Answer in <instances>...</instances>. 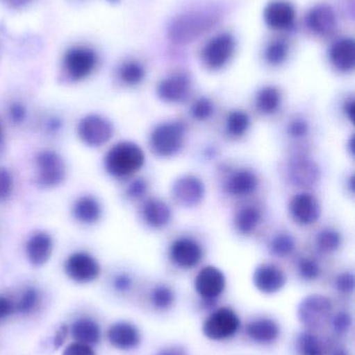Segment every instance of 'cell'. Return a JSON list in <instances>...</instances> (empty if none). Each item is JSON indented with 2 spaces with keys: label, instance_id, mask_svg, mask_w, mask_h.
<instances>
[{
  "label": "cell",
  "instance_id": "obj_1",
  "mask_svg": "<svg viewBox=\"0 0 355 355\" xmlns=\"http://www.w3.org/2000/svg\"><path fill=\"white\" fill-rule=\"evenodd\" d=\"M220 14L213 8L192 10L176 17L168 27L171 42L179 45L192 43L216 26Z\"/></svg>",
  "mask_w": 355,
  "mask_h": 355
},
{
  "label": "cell",
  "instance_id": "obj_2",
  "mask_svg": "<svg viewBox=\"0 0 355 355\" xmlns=\"http://www.w3.org/2000/svg\"><path fill=\"white\" fill-rule=\"evenodd\" d=\"M104 170L115 179H125L137 174L145 164V153L133 141H119L104 157Z\"/></svg>",
  "mask_w": 355,
  "mask_h": 355
},
{
  "label": "cell",
  "instance_id": "obj_3",
  "mask_svg": "<svg viewBox=\"0 0 355 355\" xmlns=\"http://www.w3.org/2000/svg\"><path fill=\"white\" fill-rule=\"evenodd\" d=\"M187 130V125L183 121H165L156 125L149 135L152 153L162 158L177 155L185 146Z\"/></svg>",
  "mask_w": 355,
  "mask_h": 355
},
{
  "label": "cell",
  "instance_id": "obj_4",
  "mask_svg": "<svg viewBox=\"0 0 355 355\" xmlns=\"http://www.w3.org/2000/svg\"><path fill=\"white\" fill-rule=\"evenodd\" d=\"M35 183L44 189L58 187L65 181L67 166L60 154L43 150L35 155Z\"/></svg>",
  "mask_w": 355,
  "mask_h": 355
},
{
  "label": "cell",
  "instance_id": "obj_5",
  "mask_svg": "<svg viewBox=\"0 0 355 355\" xmlns=\"http://www.w3.org/2000/svg\"><path fill=\"white\" fill-rule=\"evenodd\" d=\"M76 133L83 145L90 148H100L112 139L115 128L108 119L100 114H90L79 120Z\"/></svg>",
  "mask_w": 355,
  "mask_h": 355
},
{
  "label": "cell",
  "instance_id": "obj_6",
  "mask_svg": "<svg viewBox=\"0 0 355 355\" xmlns=\"http://www.w3.org/2000/svg\"><path fill=\"white\" fill-rule=\"evenodd\" d=\"M98 64V55L91 48L77 47L67 50L63 58V70L67 78L79 83L91 76Z\"/></svg>",
  "mask_w": 355,
  "mask_h": 355
},
{
  "label": "cell",
  "instance_id": "obj_7",
  "mask_svg": "<svg viewBox=\"0 0 355 355\" xmlns=\"http://www.w3.org/2000/svg\"><path fill=\"white\" fill-rule=\"evenodd\" d=\"M241 321L231 308H220L210 315L202 325V333L213 341H223L233 337L239 331Z\"/></svg>",
  "mask_w": 355,
  "mask_h": 355
},
{
  "label": "cell",
  "instance_id": "obj_8",
  "mask_svg": "<svg viewBox=\"0 0 355 355\" xmlns=\"http://www.w3.org/2000/svg\"><path fill=\"white\" fill-rule=\"evenodd\" d=\"M333 306L331 300L320 294H311L300 302L297 309L298 318L308 329H318L327 322Z\"/></svg>",
  "mask_w": 355,
  "mask_h": 355
},
{
  "label": "cell",
  "instance_id": "obj_9",
  "mask_svg": "<svg viewBox=\"0 0 355 355\" xmlns=\"http://www.w3.org/2000/svg\"><path fill=\"white\" fill-rule=\"evenodd\" d=\"M171 196L179 206L193 208L204 200L206 184L195 175H181L171 185Z\"/></svg>",
  "mask_w": 355,
  "mask_h": 355
},
{
  "label": "cell",
  "instance_id": "obj_10",
  "mask_svg": "<svg viewBox=\"0 0 355 355\" xmlns=\"http://www.w3.org/2000/svg\"><path fill=\"white\" fill-rule=\"evenodd\" d=\"M235 49V37L231 33H220L204 46L201 52L202 62L210 70H220L229 64Z\"/></svg>",
  "mask_w": 355,
  "mask_h": 355
},
{
  "label": "cell",
  "instance_id": "obj_11",
  "mask_svg": "<svg viewBox=\"0 0 355 355\" xmlns=\"http://www.w3.org/2000/svg\"><path fill=\"white\" fill-rule=\"evenodd\" d=\"M204 248L192 237H179L171 242L168 248L169 260L181 269H192L204 259Z\"/></svg>",
  "mask_w": 355,
  "mask_h": 355
},
{
  "label": "cell",
  "instance_id": "obj_12",
  "mask_svg": "<svg viewBox=\"0 0 355 355\" xmlns=\"http://www.w3.org/2000/svg\"><path fill=\"white\" fill-rule=\"evenodd\" d=\"M65 272L76 283H91L99 277L100 265L89 252H74L65 261Z\"/></svg>",
  "mask_w": 355,
  "mask_h": 355
},
{
  "label": "cell",
  "instance_id": "obj_13",
  "mask_svg": "<svg viewBox=\"0 0 355 355\" xmlns=\"http://www.w3.org/2000/svg\"><path fill=\"white\" fill-rule=\"evenodd\" d=\"M192 80L183 73L171 75L158 83L156 94L163 102L170 104L183 103L191 95Z\"/></svg>",
  "mask_w": 355,
  "mask_h": 355
},
{
  "label": "cell",
  "instance_id": "obj_14",
  "mask_svg": "<svg viewBox=\"0 0 355 355\" xmlns=\"http://www.w3.org/2000/svg\"><path fill=\"white\" fill-rule=\"evenodd\" d=\"M289 212L297 225H314L321 216L320 202L314 194L302 192L290 200Z\"/></svg>",
  "mask_w": 355,
  "mask_h": 355
},
{
  "label": "cell",
  "instance_id": "obj_15",
  "mask_svg": "<svg viewBox=\"0 0 355 355\" xmlns=\"http://www.w3.org/2000/svg\"><path fill=\"white\" fill-rule=\"evenodd\" d=\"M226 279L224 273L215 266H206L196 275L194 288L204 300H216L224 292Z\"/></svg>",
  "mask_w": 355,
  "mask_h": 355
},
{
  "label": "cell",
  "instance_id": "obj_16",
  "mask_svg": "<svg viewBox=\"0 0 355 355\" xmlns=\"http://www.w3.org/2000/svg\"><path fill=\"white\" fill-rule=\"evenodd\" d=\"M254 287L264 294H274L281 291L287 283L283 269L270 263L258 265L252 275Z\"/></svg>",
  "mask_w": 355,
  "mask_h": 355
},
{
  "label": "cell",
  "instance_id": "obj_17",
  "mask_svg": "<svg viewBox=\"0 0 355 355\" xmlns=\"http://www.w3.org/2000/svg\"><path fill=\"white\" fill-rule=\"evenodd\" d=\"M288 177L293 185L311 187L320 179V168L314 160L304 156H296L290 160Z\"/></svg>",
  "mask_w": 355,
  "mask_h": 355
},
{
  "label": "cell",
  "instance_id": "obj_18",
  "mask_svg": "<svg viewBox=\"0 0 355 355\" xmlns=\"http://www.w3.org/2000/svg\"><path fill=\"white\" fill-rule=\"evenodd\" d=\"M54 242L52 236L45 231H37L29 236L25 244L27 260L33 266L41 267L51 258Z\"/></svg>",
  "mask_w": 355,
  "mask_h": 355
},
{
  "label": "cell",
  "instance_id": "obj_19",
  "mask_svg": "<svg viewBox=\"0 0 355 355\" xmlns=\"http://www.w3.org/2000/svg\"><path fill=\"white\" fill-rule=\"evenodd\" d=\"M264 19L270 28L286 31L291 28L295 23V8L287 0H272L265 8Z\"/></svg>",
  "mask_w": 355,
  "mask_h": 355
},
{
  "label": "cell",
  "instance_id": "obj_20",
  "mask_svg": "<svg viewBox=\"0 0 355 355\" xmlns=\"http://www.w3.org/2000/svg\"><path fill=\"white\" fill-rule=\"evenodd\" d=\"M260 186V178L249 168H238L233 171L224 183V190L229 196L244 198L251 196Z\"/></svg>",
  "mask_w": 355,
  "mask_h": 355
},
{
  "label": "cell",
  "instance_id": "obj_21",
  "mask_svg": "<svg viewBox=\"0 0 355 355\" xmlns=\"http://www.w3.org/2000/svg\"><path fill=\"white\" fill-rule=\"evenodd\" d=\"M140 215L147 227L154 230H162L170 223L172 210L160 198H149L142 204Z\"/></svg>",
  "mask_w": 355,
  "mask_h": 355
},
{
  "label": "cell",
  "instance_id": "obj_22",
  "mask_svg": "<svg viewBox=\"0 0 355 355\" xmlns=\"http://www.w3.org/2000/svg\"><path fill=\"white\" fill-rule=\"evenodd\" d=\"M306 24L313 33L324 37L333 33L337 25V18L329 4H318L311 8L306 15Z\"/></svg>",
  "mask_w": 355,
  "mask_h": 355
},
{
  "label": "cell",
  "instance_id": "obj_23",
  "mask_svg": "<svg viewBox=\"0 0 355 355\" xmlns=\"http://www.w3.org/2000/svg\"><path fill=\"white\" fill-rule=\"evenodd\" d=\"M102 212L101 202L91 194L79 196L71 208L73 218L85 225L97 223L101 219Z\"/></svg>",
  "mask_w": 355,
  "mask_h": 355
},
{
  "label": "cell",
  "instance_id": "obj_24",
  "mask_svg": "<svg viewBox=\"0 0 355 355\" xmlns=\"http://www.w3.org/2000/svg\"><path fill=\"white\" fill-rule=\"evenodd\" d=\"M108 341L120 350H131L139 346L141 336L135 325L129 322H119L108 329Z\"/></svg>",
  "mask_w": 355,
  "mask_h": 355
},
{
  "label": "cell",
  "instance_id": "obj_25",
  "mask_svg": "<svg viewBox=\"0 0 355 355\" xmlns=\"http://www.w3.org/2000/svg\"><path fill=\"white\" fill-rule=\"evenodd\" d=\"M329 60L340 72L348 73L355 67V43L354 40H339L333 44L329 50Z\"/></svg>",
  "mask_w": 355,
  "mask_h": 355
},
{
  "label": "cell",
  "instance_id": "obj_26",
  "mask_svg": "<svg viewBox=\"0 0 355 355\" xmlns=\"http://www.w3.org/2000/svg\"><path fill=\"white\" fill-rule=\"evenodd\" d=\"M281 329L270 318H260L248 323L246 335L252 341L260 344H270L279 339Z\"/></svg>",
  "mask_w": 355,
  "mask_h": 355
},
{
  "label": "cell",
  "instance_id": "obj_27",
  "mask_svg": "<svg viewBox=\"0 0 355 355\" xmlns=\"http://www.w3.org/2000/svg\"><path fill=\"white\" fill-rule=\"evenodd\" d=\"M262 210L256 205L242 206L233 216V225L242 236H249L258 229L262 221Z\"/></svg>",
  "mask_w": 355,
  "mask_h": 355
},
{
  "label": "cell",
  "instance_id": "obj_28",
  "mask_svg": "<svg viewBox=\"0 0 355 355\" xmlns=\"http://www.w3.org/2000/svg\"><path fill=\"white\" fill-rule=\"evenodd\" d=\"M283 96L277 87L269 85L263 87L258 92L256 96V110L263 116H271L276 114L281 106Z\"/></svg>",
  "mask_w": 355,
  "mask_h": 355
},
{
  "label": "cell",
  "instance_id": "obj_29",
  "mask_svg": "<svg viewBox=\"0 0 355 355\" xmlns=\"http://www.w3.org/2000/svg\"><path fill=\"white\" fill-rule=\"evenodd\" d=\"M72 334L79 343L85 345H95L100 340V329L95 321L91 319H79L73 324Z\"/></svg>",
  "mask_w": 355,
  "mask_h": 355
},
{
  "label": "cell",
  "instance_id": "obj_30",
  "mask_svg": "<svg viewBox=\"0 0 355 355\" xmlns=\"http://www.w3.org/2000/svg\"><path fill=\"white\" fill-rule=\"evenodd\" d=\"M251 120L249 114L244 110H231L225 121V131L231 139H241L249 130Z\"/></svg>",
  "mask_w": 355,
  "mask_h": 355
},
{
  "label": "cell",
  "instance_id": "obj_31",
  "mask_svg": "<svg viewBox=\"0 0 355 355\" xmlns=\"http://www.w3.org/2000/svg\"><path fill=\"white\" fill-rule=\"evenodd\" d=\"M118 76L123 85L127 87H137L145 79V68L138 60H126L119 68Z\"/></svg>",
  "mask_w": 355,
  "mask_h": 355
},
{
  "label": "cell",
  "instance_id": "obj_32",
  "mask_svg": "<svg viewBox=\"0 0 355 355\" xmlns=\"http://www.w3.org/2000/svg\"><path fill=\"white\" fill-rule=\"evenodd\" d=\"M342 244V235L337 230L325 227L316 237V246L322 254H333L339 250Z\"/></svg>",
  "mask_w": 355,
  "mask_h": 355
},
{
  "label": "cell",
  "instance_id": "obj_33",
  "mask_svg": "<svg viewBox=\"0 0 355 355\" xmlns=\"http://www.w3.org/2000/svg\"><path fill=\"white\" fill-rule=\"evenodd\" d=\"M296 250V240L291 234L279 233L269 243V252L277 258H287Z\"/></svg>",
  "mask_w": 355,
  "mask_h": 355
},
{
  "label": "cell",
  "instance_id": "obj_34",
  "mask_svg": "<svg viewBox=\"0 0 355 355\" xmlns=\"http://www.w3.org/2000/svg\"><path fill=\"white\" fill-rule=\"evenodd\" d=\"M296 348L300 355H324V349L319 338L308 331L298 336Z\"/></svg>",
  "mask_w": 355,
  "mask_h": 355
},
{
  "label": "cell",
  "instance_id": "obj_35",
  "mask_svg": "<svg viewBox=\"0 0 355 355\" xmlns=\"http://www.w3.org/2000/svg\"><path fill=\"white\" fill-rule=\"evenodd\" d=\"M289 55V45L283 40H274L267 46L265 60L271 66H281Z\"/></svg>",
  "mask_w": 355,
  "mask_h": 355
},
{
  "label": "cell",
  "instance_id": "obj_36",
  "mask_svg": "<svg viewBox=\"0 0 355 355\" xmlns=\"http://www.w3.org/2000/svg\"><path fill=\"white\" fill-rule=\"evenodd\" d=\"M174 291L166 285H158L150 293V302L156 310L166 311L174 304Z\"/></svg>",
  "mask_w": 355,
  "mask_h": 355
},
{
  "label": "cell",
  "instance_id": "obj_37",
  "mask_svg": "<svg viewBox=\"0 0 355 355\" xmlns=\"http://www.w3.org/2000/svg\"><path fill=\"white\" fill-rule=\"evenodd\" d=\"M40 304V294L35 288H27L21 294L18 302L15 304L20 314L28 315L35 312Z\"/></svg>",
  "mask_w": 355,
  "mask_h": 355
},
{
  "label": "cell",
  "instance_id": "obj_38",
  "mask_svg": "<svg viewBox=\"0 0 355 355\" xmlns=\"http://www.w3.org/2000/svg\"><path fill=\"white\" fill-rule=\"evenodd\" d=\"M215 112V104L208 97H200L193 102L190 108V114L194 120L204 122L212 118Z\"/></svg>",
  "mask_w": 355,
  "mask_h": 355
},
{
  "label": "cell",
  "instance_id": "obj_39",
  "mask_svg": "<svg viewBox=\"0 0 355 355\" xmlns=\"http://www.w3.org/2000/svg\"><path fill=\"white\" fill-rule=\"evenodd\" d=\"M298 272L304 281H315L321 273V267L315 259L304 257L298 262Z\"/></svg>",
  "mask_w": 355,
  "mask_h": 355
},
{
  "label": "cell",
  "instance_id": "obj_40",
  "mask_svg": "<svg viewBox=\"0 0 355 355\" xmlns=\"http://www.w3.org/2000/svg\"><path fill=\"white\" fill-rule=\"evenodd\" d=\"M310 123L302 116H296L290 121L287 126V133L294 139H306L310 133Z\"/></svg>",
  "mask_w": 355,
  "mask_h": 355
},
{
  "label": "cell",
  "instance_id": "obj_41",
  "mask_svg": "<svg viewBox=\"0 0 355 355\" xmlns=\"http://www.w3.org/2000/svg\"><path fill=\"white\" fill-rule=\"evenodd\" d=\"M14 177L6 168L0 166V202H4L14 191Z\"/></svg>",
  "mask_w": 355,
  "mask_h": 355
},
{
  "label": "cell",
  "instance_id": "obj_42",
  "mask_svg": "<svg viewBox=\"0 0 355 355\" xmlns=\"http://www.w3.org/2000/svg\"><path fill=\"white\" fill-rule=\"evenodd\" d=\"M148 191V183L143 178H135L127 186L126 196L131 200H140L144 198Z\"/></svg>",
  "mask_w": 355,
  "mask_h": 355
},
{
  "label": "cell",
  "instance_id": "obj_43",
  "mask_svg": "<svg viewBox=\"0 0 355 355\" xmlns=\"http://www.w3.org/2000/svg\"><path fill=\"white\" fill-rule=\"evenodd\" d=\"M336 289L343 294H350L354 291L355 279L352 272H342L336 277Z\"/></svg>",
  "mask_w": 355,
  "mask_h": 355
},
{
  "label": "cell",
  "instance_id": "obj_44",
  "mask_svg": "<svg viewBox=\"0 0 355 355\" xmlns=\"http://www.w3.org/2000/svg\"><path fill=\"white\" fill-rule=\"evenodd\" d=\"M8 116L14 124H22L27 116L26 107L21 102H12L8 107Z\"/></svg>",
  "mask_w": 355,
  "mask_h": 355
},
{
  "label": "cell",
  "instance_id": "obj_45",
  "mask_svg": "<svg viewBox=\"0 0 355 355\" xmlns=\"http://www.w3.org/2000/svg\"><path fill=\"white\" fill-rule=\"evenodd\" d=\"M352 324V316L346 312L338 313L333 320V329H335L336 333L340 334V335L347 333Z\"/></svg>",
  "mask_w": 355,
  "mask_h": 355
},
{
  "label": "cell",
  "instance_id": "obj_46",
  "mask_svg": "<svg viewBox=\"0 0 355 355\" xmlns=\"http://www.w3.org/2000/svg\"><path fill=\"white\" fill-rule=\"evenodd\" d=\"M63 355H95L91 346L83 343H73L65 349Z\"/></svg>",
  "mask_w": 355,
  "mask_h": 355
},
{
  "label": "cell",
  "instance_id": "obj_47",
  "mask_svg": "<svg viewBox=\"0 0 355 355\" xmlns=\"http://www.w3.org/2000/svg\"><path fill=\"white\" fill-rule=\"evenodd\" d=\"M133 286V279L127 273H120L114 279V287L119 292H126Z\"/></svg>",
  "mask_w": 355,
  "mask_h": 355
},
{
  "label": "cell",
  "instance_id": "obj_48",
  "mask_svg": "<svg viewBox=\"0 0 355 355\" xmlns=\"http://www.w3.org/2000/svg\"><path fill=\"white\" fill-rule=\"evenodd\" d=\"M16 310L14 302L6 296L0 295V321L10 317Z\"/></svg>",
  "mask_w": 355,
  "mask_h": 355
},
{
  "label": "cell",
  "instance_id": "obj_49",
  "mask_svg": "<svg viewBox=\"0 0 355 355\" xmlns=\"http://www.w3.org/2000/svg\"><path fill=\"white\" fill-rule=\"evenodd\" d=\"M355 101L354 97L348 98L343 105V112L346 119L349 122L354 123V121Z\"/></svg>",
  "mask_w": 355,
  "mask_h": 355
},
{
  "label": "cell",
  "instance_id": "obj_50",
  "mask_svg": "<svg viewBox=\"0 0 355 355\" xmlns=\"http://www.w3.org/2000/svg\"><path fill=\"white\" fill-rule=\"evenodd\" d=\"M156 355H187V354H185L183 348L172 346V347L165 348V349L160 350Z\"/></svg>",
  "mask_w": 355,
  "mask_h": 355
},
{
  "label": "cell",
  "instance_id": "obj_51",
  "mask_svg": "<svg viewBox=\"0 0 355 355\" xmlns=\"http://www.w3.org/2000/svg\"><path fill=\"white\" fill-rule=\"evenodd\" d=\"M67 331H68V329H67L66 327H63L62 329L58 331L56 338H54V346H56V348L60 347V346L64 343L65 339H66Z\"/></svg>",
  "mask_w": 355,
  "mask_h": 355
},
{
  "label": "cell",
  "instance_id": "obj_52",
  "mask_svg": "<svg viewBox=\"0 0 355 355\" xmlns=\"http://www.w3.org/2000/svg\"><path fill=\"white\" fill-rule=\"evenodd\" d=\"M3 1L10 8H19L27 6L33 0H3Z\"/></svg>",
  "mask_w": 355,
  "mask_h": 355
},
{
  "label": "cell",
  "instance_id": "obj_53",
  "mask_svg": "<svg viewBox=\"0 0 355 355\" xmlns=\"http://www.w3.org/2000/svg\"><path fill=\"white\" fill-rule=\"evenodd\" d=\"M4 139H6V133H4L3 124H2L1 120H0V150L3 147Z\"/></svg>",
  "mask_w": 355,
  "mask_h": 355
},
{
  "label": "cell",
  "instance_id": "obj_54",
  "mask_svg": "<svg viewBox=\"0 0 355 355\" xmlns=\"http://www.w3.org/2000/svg\"><path fill=\"white\" fill-rule=\"evenodd\" d=\"M333 355H348V354L344 349H337Z\"/></svg>",
  "mask_w": 355,
  "mask_h": 355
},
{
  "label": "cell",
  "instance_id": "obj_55",
  "mask_svg": "<svg viewBox=\"0 0 355 355\" xmlns=\"http://www.w3.org/2000/svg\"><path fill=\"white\" fill-rule=\"evenodd\" d=\"M108 1H114V0H108ZM116 1V0H115Z\"/></svg>",
  "mask_w": 355,
  "mask_h": 355
}]
</instances>
